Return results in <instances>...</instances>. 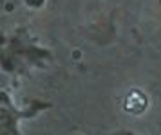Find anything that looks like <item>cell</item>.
I'll use <instances>...</instances> for the list:
<instances>
[{"label": "cell", "instance_id": "cell-1", "mask_svg": "<svg viewBox=\"0 0 161 135\" xmlns=\"http://www.w3.org/2000/svg\"><path fill=\"white\" fill-rule=\"evenodd\" d=\"M123 108L128 113H141L147 108V97L139 90H131L123 99Z\"/></svg>", "mask_w": 161, "mask_h": 135}]
</instances>
